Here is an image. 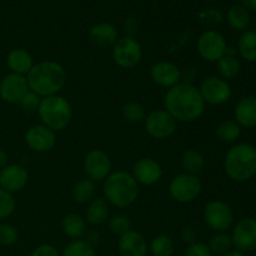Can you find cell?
I'll return each mask as SVG.
<instances>
[{"label": "cell", "instance_id": "obj_5", "mask_svg": "<svg viewBox=\"0 0 256 256\" xmlns=\"http://www.w3.org/2000/svg\"><path fill=\"white\" fill-rule=\"evenodd\" d=\"M36 112L42 124L55 132L66 129L72 119V104L60 94L42 98Z\"/></svg>", "mask_w": 256, "mask_h": 256}, {"label": "cell", "instance_id": "obj_41", "mask_svg": "<svg viewBox=\"0 0 256 256\" xmlns=\"http://www.w3.org/2000/svg\"><path fill=\"white\" fill-rule=\"evenodd\" d=\"M30 256H60V252L55 246L50 244H42L34 249Z\"/></svg>", "mask_w": 256, "mask_h": 256}, {"label": "cell", "instance_id": "obj_17", "mask_svg": "<svg viewBox=\"0 0 256 256\" xmlns=\"http://www.w3.org/2000/svg\"><path fill=\"white\" fill-rule=\"evenodd\" d=\"M29 180V174L24 166L19 164H8L0 170V189L16 192L24 189Z\"/></svg>", "mask_w": 256, "mask_h": 256}, {"label": "cell", "instance_id": "obj_44", "mask_svg": "<svg viewBox=\"0 0 256 256\" xmlns=\"http://www.w3.org/2000/svg\"><path fill=\"white\" fill-rule=\"evenodd\" d=\"M8 165V154L2 149H0V170Z\"/></svg>", "mask_w": 256, "mask_h": 256}, {"label": "cell", "instance_id": "obj_32", "mask_svg": "<svg viewBox=\"0 0 256 256\" xmlns=\"http://www.w3.org/2000/svg\"><path fill=\"white\" fill-rule=\"evenodd\" d=\"M209 246L210 252L212 254L218 255H225L229 252L232 248V235L226 234V232H215L209 240Z\"/></svg>", "mask_w": 256, "mask_h": 256}, {"label": "cell", "instance_id": "obj_10", "mask_svg": "<svg viewBox=\"0 0 256 256\" xmlns=\"http://www.w3.org/2000/svg\"><path fill=\"white\" fill-rule=\"evenodd\" d=\"M204 222L212 232H226L234 222V212L228 202L212 200L204 208Z\"/></svg>", "mask_w": 256, "mask_h": 256}, {"label": "cell", "instance_id": "obj_11", "mask_svg": "<svg viewBox=\"0 0 256 256\" xmlns=\"http://www.w3.org/2000/svg\"><path fill=\"white\" fill-rule=\"evenodd\" d=\"M205 104L222 105L232 98V86L220 76H208L198 88Z\"/></svg>", "mask_w": 256, "mask_h": 256}, {"label": "cell", "instance_id": "obj_33", "mask_svg": "<svg viewBox=\"0 0 256 256\" xmlns=\"http://www.w3.org/2000/svg\"><path fill=\"white\" fill-rule=\"evenodd\" d=\"M60 256H96L94 246L86 240H72L65 246Z\"/></svg>", "mask_w": 256, "mask_h": 256}, {"label": "cell", "instance_id": "obj_43", "mask_svg": "<svg viewBox=\"0 0 256 256\" xmlns=\"http://www.w3.org/2000/svg\"><path fill=\"white\" fill-rule=\"evenodd\" d=\"M124 29L128 36H134L135 32L139 30V22L134 18H128L124 22Z\"/></svg>", "mask_w": 256, "mask_h": 256}, {"label": "cell", "instance_id": "obj_34", "mask_svg": "<svg viewBox=\"0 0 256 256\" xmlns=\"http://www.w3.org/2000/svg\"><path fill=\"white\" fill-rule=\"evenodd\" d=\"M122 118L126 122L136 124V122H144L146 112H145L144 106L138 102H128L122 109Z\"/></svg>", "mask_w": 256, "mask_h": 256}, {"label": "cell", "instance_id": "obj_12", "mask_svg": "<svg viewBox=\"0 0 256 256\" xmlns=\"http://www.w3.org/2000/svg\"><path fill=\"white\" fill-rule=\"evenodd\" d=\"M84 172L92 182H104L112 174V160L102 149H92L84 158Z\"/></svg>", "mask_w": 256, "mask_h": 256}, {"label": "cell", "instance_id": "obj_39", "mask_svg": "<svg viewBox=\"0 0 256 256\" xmlns=\"http://www.w3.org/2000/svg\"><path fill=\"white\" fill-rule=\"evenodd\" d=\"M184 256H212V252H210L208 244L195 242L186 248Z\"/></svg>", "mask_w": 256, "mask_h": 256}, {"label": "cell", "instance_id": "obj_24", "mask_svg": "<svg viewBox=\"0 0 256 256\" xmlns=\"http://www.w3.org/2000/svg\"><path fill=\"white\" fill-rule=\"evenodd\" d=\"M109 216V204L104 198H95L89 202L85 220L92 225H100L105 222Z\"/></svg>", "mask_w": 256, "mask_h": 256}, {"label": "cell", "instance_id": "obj_21", "mask_svg": "<svg viewBox=\"0 0 256 256\" xmlns=\"http://www.w3.org/2000/svg\"><path fill=\"white\" fill-rule=\"evenodd\" d=\"M235 122L242 128L256 126V96H244L235 106Z\"/></svg>", "mask_w": 256, "mask_h": 256}, {"label": "cell", "instance_id": "obj_28", "mask_svg": "<svg viewBox=\"0 0 256 256\" xmlns=\"http://www.w3.org/2000/svg\"><path fill=\"white\" fill-rule=\"evenodd\" d=\"M218 74L224 80H232L239 75L240 72V62L236 56L224 55L219 62H216Z\"/></svg>", "mask_w": 256, "mask_h": 256}, {"label": "cell", "instance_id": "obj_29", "mask_svg": "<svg viewBox=\"0 0 256 256\" xmlns=\"http://www.w3.org/2000/svg\"><path fill=\"white\" fill-rule=\"evenodd\" d=\"M149 250L152 256H172L175 244L169 235L160 234L152 238L149 244Z\"/></svg>", "mask_w": 256, "mask_h": 256}, {"label": "cell", "instance_id": "obj_7", "mask_svg": "<svg viewBox=\"0 0 256 256\" xmlns=\"http://www.w3.org/2000/svg\"><path fill=\"white\" fill-rule=\"evenodd\" d=\"M112 59L118 66L122 69H132L142 58V48L134 36L119 38L112 45Z\"/></svg>", "mask_w": 256, "mask_h": 256}, {"label": "cell", "instance_id": "obj_18", "mask_svg": "<svg viewBox=\"0 0 256 256\" xmlns=\"http://www.w3.org/2000/svg\"><path fill=\"white\" fill-rule=\"evenodd\" d=\"M150 78H152V82L156 84L158 86L170 88L175 86L179 84L182 80V72L172 62H158L150 69Z\"/></svg>", "mask_w": 256, "mask_h": 256}, {"label": "cell", "instance_id": "obj_6", "mask_svg": "<svg viewBox=\"0 0 256 256\" xmlns=\"http://www.w3.org/2000/svg\"><path fill=\"white\" fill-rule=\"evenodd\" d=\"M202 192V182L198 175L182 172L175 175L169 184V194L180 204H189L196 200Z\"/></svg>", "mask_w": 256, "mask_h": 256}, {"label": "cell", "instance_id": "obj_25", "mask_svg": "<svg viewBox=\"0 0 256 256\" xmlns=\"http://www.w3.org/2000/svg\"><path fill=\"white\" fill-rule=\"evenodd\" d=\"M236 49L242 59L249 62H256V30L242 32Z\"/></svg>", "mask_w": 256, "mask_h": 256}, {"label": "cell", "instance_id": "obj_19", "mask_svg": "<svg viewBox=\"0 0 256 256\" xmlns=\"http://www.w3.org/2000/svg\"><path fill=\"white\" fill-rule=\"evenodd\" d=\"M118 250L120 256H146L149 245L142 232L132 229L120 235Z\"/></svg>", "mask_w": 256, "mask_h": 256}, {"label": "cell", "instance_id": "obj_15", "mask_svg": "<svg viewBox=\"0 0 256 256\" xmlns=\"http://www.w3.org/2000/svg\"><path fill=\"white\" fill-rule=\"evenodd\" d=\"M29 90L25 75L10 72L0 82V98L9 104H19Z\"/></svg>", "mask_w": 256, "mask_h": 256}, {"label": "cell", "instance_id": "obj_45", "mask_svg": "<svg viewBox=\"0 0 256 256\" xmlns=\"http://www.w3.org/2000/svg\"><path fill=\"white\" fill-rule=\"evenodd\" d=\"M242 2L248 10H256V0H242Z\"/></svg>", "mask_w": 256, "mask_h": 256}, {"label": "cell", "instance_id": "obj_26", "mask_svg": "<svg viewBox=\"0 0 256 256\" xmlns=\"http://www.w3.org/2000/svg\"><path fill=\"white\" fill-rule=\"evenodd\" d=\"M182 166L188 174L199 175L205 166V159L196 149H188L182 155Z\"/></svg>", "mask_w": 256, "mask_h": 256}, {"label": "cell", "instance_id": "obj_31", "mask_svg": "<svg viewBox=\"0 0 256 256\" xmlns=\"http://www.w3.org/2000/svg\"><path fill=\"white\" fill-rule=\"evenodd\" d=\"M242 134V126L235 120H225L218 126L216 135L222 142L232 144L240 138Z\"/></svg>", "mask_w": 256, "mask_h": 256}, {"label": "cell", "instance_id": "obj_3", "mask_svg": "<svg viewBox=\"0 0 256 256\" xmlns=\"http://www.w3.org/2000/svg\"><path fill=\"white\" fill-rule=\"evenodd\" d=\"M102 192L108 204L124 209L136 202L139 196V184L130 172L118 170L104 180Z\"/></svg>", "mask_w": 256, "mask_h": 256}, {"label": "cell", "instance_id": "obj_14", "mask_svg": "<svg viewBox=\"0 0 256 256\" xmlns=\"http://www.w3.org/2000/svg\"><path fill=\"white\" fill-rule=\"evenodd\" d=\"M232 246L242 252H254L256 249V219L244 218L232 229Z\"/></svg>", "mask_w": 256, "mask_h": 256}, {"label": "cell", "instance_id": "obj_4", "mask_svg": "<svg viewBox=\"0 0 256 256\" xmlns=\"http://www.w3.org/2000/svg\"><path fill=\"white\" fill-rule=\"evenodd\" d=\"M225 174L236 182H244L256 174V148L242 142L229 149L224 159Z\"/></svg>", "mask_w": 256, "mask_h": 256}, {"label": "cell", "instance_id": "obj_30", "mask_svg": "<svg viewBox=\"0 0 256 256\" xmlns=\"http://www.w3.org/2000/svg\"><path fill=\"white\" fill-rule=\"evenodd\" d=\"M95 194V182L90 179H82L72 188V199L78 204L92 202Z\"/></svg>", "mask_w": 256, "mask_h": 256}, {"label": "cell", "instance_id": "obj_22", "mask_svg": "<svg viewBox=\"0 0 256 256\" xmlns=\"http://www.w3.org/2000/svg\"><path fill=\"white\" fill-rule=\"evenodd\" d=\"M6 65L10 72L26 76L28 72L34 66V59L28 50L22 48H15L8 52Z\"/></svg>", "mask_w": 256, "mask_h": 256}, {"label": "cell", "instance_id": "obj_27", "mask_svg": "<svg viewBox=\"0 0 256 256\" xmlns=\"http://www.w3.org/2000/svg\"><path fill=\"white\" fill-rule=\"evenodd\" d=\"M226 19L230 26L238 32H245L250 25L249 10L242 5H232L228 10Z\"/></svg>", "mask_w": 256, "mask_h": 256}, {"label": "cell", "instance_id": "obj_13", "mask_svg": "<svg viewBox=\"0 0 256 256\" xmlns=\"http://www.w3.org/2000/svg\"><path fill=\"white\" fill-rule=\"evenodd\" d=\"M25 144L34 152L45 154L56 145V132L42 124L32 125L25 132Z\"/></svg>", "mask_w": 256, "mask_h": 256}, {"label": "cell", "instance_id": "obj_16", "mask_svg": "<svg viewBox=\"0 0 256 256\" xmlns=\"http://www.w3.org/2000/svg\"><path fill=\"white\" fill-rule=\"evenodd\" d=\"M132 175L138 184L152 186L162 179V168L152 158H142L132 166Z\"/></svg>", "mask_w": 256, "mask_h": 256}, {"label": "cell", "instance_id": "obj_23", "mask_svg": "<svg viewBox=\"0 0 256 256\" xmlns=\"http://www.w3.org/2000/svg\"><path fill=\"white\" fill-rule=\"evenodd\" d=\"M62 229L72 240H80L86 234V220L79 214H68L62 219Z\"/></svg>", "mask_w": 256, "mask_h": 256}, {"label": "cell", "instance_id": "obj_8", "mask_svg": "<svg viewBox=\"0 0 256 256\" xmlns=\"http://www.w3.org/2000/svg\"><path fill=\"white\" fill-rule=\"evenodd\" d=\"M196 49L202 59H204L205 62H218L226 54L228 44L222 32L208 29L198 38Z\"/></svg>", "mask_w": 256, "mask_h": 256}, {"label": "cell", "instance_id": "obj_1", "mask_svg": "<svg viewBox=\"0 0 256 256\" xmlns=\"http://www.w3.org/2000/svg\"><path fill=\"white\" fill-rule=\"evenodd\" d=\"M205 106L199 89L189 82L170 88L164 96V109L180 122H196L204 114Z\"/></svg>", "mask_w": 256, "mask_h": 256}, {"label": "cell", "instance_id": "obj_36", "mask_svg": "<svg viewBox=\"0 0 256 256\" xmlns=\"http://www.w3.org/2000/svg\"><path fill=\"white\" fill-rule=\"evenodd\" d=\"M19 239V232L16 228L8 222L0 224V245L2 246H12Z\"/></svg>", "mask_w": 256, "mask_h": 256}, {"label": "cell", "instance_id": "obj_35", "mask_svg": "<svg viewBox=\"0 0 256 256\" xmlns=\"http://www.w3.org/2000/svg\"><path fill=\"white\" fill-rule=\"evenodd\" d=\"M108 225H109L110 232L119 235V236L120 235L125 234V232H128L129 230H132V222H130V219L126 215L122 214H118L114 215L112 218H110Z\"/></svg>", "mask_w": 256, "mask_h": 256}, {"label": "cell", "instance_id": "obj_37", "mask_svg": "<svg viewBox=\"0 0 256 256\" xmlns=\"http://www.w3.org/2000/svg\"><path fill=\"white\" fill-rule=\"evenodd\" d=\"M16 202L10 192L0 189V222L8 219L14 212Z\"/></svg>", "mask_w": 256, "mask_h": 256}, {"label": "cell", "instance_id": "obj_46", "mask_svg": "<svg viewBox=\"0 0 256 256\" xmlns=\"http://www.w3.org/2000/svg\"><path fill=\"white\" fill-rule=\"evenodd\" d=\"M222 256H245V254L244 252H239V250H230L229 252H226V254L225 255H222Z\"/></svg>", "mask_w": 256, "mask_h": 256}, {"label": "cell", "instance_id": "obj_40", "mask_svg": "<svg viewBox=\"0 0 256 256\" xmlns=\"http://www.w3.org/2000/svg\"><path fill=\"white\" fill-rule=\"evenodd\" d=\"M199 19L202 24L210 26V25H215L222 22V14L215 9H206L200 12Z\"/></svg>", "mask_w": 256, "mask_h": 256}, {"label": "cell", "instance_id": "obj_38", "mask_svg": "<svg viewBox=\"0 0 256 256\" xmlns=\"http://www.w3.org/2000/svg\"><path fill=\"white\" fill-rule=\"evenodd\" d=\"M40 100H42V98H40L39 95L35 94L32 90H29V92L24 95V98L20 100L19 105L22 106V110H25V112H36L38 106H39L40 104Z\"/></svg>", "mask_w": 256, "mask_h": 256}, {"label": "cell", "instance_id": "obj_9", "mask_svg": "<svg viewBox=\"0 0 256 256\" xmlns=\"http://www.w3.org/2000/svg\"><path fill=\"white\" fill-rule=\"evenodd\" d=\"M176 120L165 109H156L145 116L144 125L148 135L155 140H166L176 132Z\"/></svg>", "mask_w": 256, "mask_h": 256}, {"label": "cell", "instance_id": "obj_20", "mask_svg": "<svg viewBox=\"0 0 256 256\" xmlns=\"http://www.w3.org/2000/svg\"><path fill=\"white\" fill-rule=\"evenodd\" d=\"M89 39L98 48H112V45L119 39V32L112 22H100L92 25L89 30Z\"/></svg>", "mask_w": 256, "mask_h": 256}, {"label": "cell", "instance_id": "obj_42", "mask_svg": "<svg viewBox=\"0 0 256 256\" xmlns=\"http://www.w3.org/2000/svg\"><path fill=\"white\" fill-rule=\"evenodd\" d=\"M196 236L198 234L192 226H185L182 228V230L180 232V239L189 245L196 242Z\"/></svg>", "mask_w": 256, "mask_h": 256}, {"label": "cell", "instance_id": "obj_2", "mask_svg": "<svg viewBox=\"0 0 256 256\" xmlns=\"http://www.w3.org/2000/svg\"><path fill=\"white\" fill-rule=\"evenodd\" d=\"M28 85L40 98L58 95L66 82V70L60 62L44 60L34 64L26 74Z\"/></svg>", "mask_w": 256, "mask_h": 256}]
</instances>
